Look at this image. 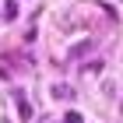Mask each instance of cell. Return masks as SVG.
I'll return each mask as SVG.
<instances>
[{"label":"cell","instance_id":"obj_1","mask_svg":"<svg viewBox=\"0 0 123 123\" xmlns=\"http://www.w3.org/2000/svg\"><path fill=\"white\" fill-rule=\"evenodd\" d=\"M92 46H95L92 39H85V42H77V46H70V53H67V56H70V60H81V56H88V53H92Z\"/></svg>","mask_w":123,"mask_h":123},{"label":"cell","instance_id":"obj_2","mask_svg":"<svg viewBox=\"0 0 123 123\" xmlns=\"http://www.w3.org/2000/svg\"><path fill=\"white\" fill-rule=\"evenodd\" d=\"M14 98H18V116H21V120H32V105L25 102V95H21V92H14Z\"/></svg>","mask_w":123,"mask_h":123},{"label":"cell","instance_id":"obj_3","mask_svg":"<svg viewBox=\"0 0 123 123\" xmlns=\"http://www.w3.org/2000/svg\"><path fill=\"white\" fill-rule=\"evenodd\" d=\"M102 74V60H92V63H85V70H81V77H95Z\"/></svg>","mask_w":123,"mask_h":123},{"label":"cell","instance_id":"obj_4","mask_svg":"<svg viewBox=\"0 0 123 123\" xmlns=\"http://www.w3.org/2000/svg\"><path fill=\"white\" fill-rule=\"evenodd\" d=\"M53 98H74V88L70 85H53Z\"/></svg>","mask_w":123,"mask_h":123},{"label":"cell","instance_id":"obj_5","mask_svg":"<svg viewBox=\"0 0 123 123\" xmlns=\"http://www.w3.org/2000/svg\"><path fill=\"white\" fill-rule=\"evenodd\" d=\"M4 18H7V21L18 18V4H14V0H7V4H4Z\"/></svg>","mask_w":123,"mask_h":123},{"label":"cell","instance_id":"obj_6","mask_svg":"<svg viewBox=\"0 0 123 123\" xmlns=\"http://www.w3.org/2000/svg\"><path fill=\"white\" fill-rule=\"evenodd\" d=\"M102 95H105V98H113V95H116V85H113V81H105V85H102Z\"/></svg>","mask_w":123,"mask_h":123},{"label":"cell","instance_id":"obj_7","mask_svg":"<svg viewBox=\"0 0 123 123\" xmlns=\"http://www.w3.org/2000/svg\"><path fill=\"white\" fill-rule=\"evenodd\" d=\"M63 120H67V123H81V113H74V109H70V113H67Z\"/></svg>","mask_w":123,"mask_h":123},{"label":"cell","instance_id":"obj_8","mask_svg":"<svg viewBox=\"0 0 123 123\" xmlns=\"http://www.w3.org/2000/svg\"><path fill=\"white\" fill-rule=\"evenodd\" d=\"M120 109H123V98H120Z\"/></svg>","mask_w":123,"mask_h":123}]
</instances>
